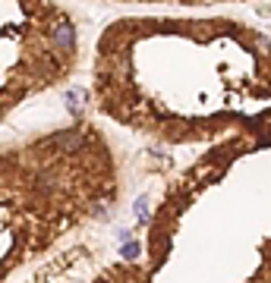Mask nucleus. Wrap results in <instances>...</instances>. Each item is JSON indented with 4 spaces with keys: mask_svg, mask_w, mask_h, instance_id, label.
I'll use <instances>...</instances> for the list:
<instances>
[{
    "mask_svg": "<svg viewBox=\"0 0 271 283\" xmlns=\"http://www.w3.org/2000/svg\"><path fill=\"white\" fill-rule=\"evenodd\" d=\"M73 29H69V26H60V29H57V44H63L66 47V51H73Z\"/></svg>",
    "mask_w": 271,
    "mask_h": 283,
    "instance_id": "nucleus-1",
    "label": "nucleus"
},
{
    "mask_svg": "<svg viewBox=\"0 0 271 283\" xmlns=\"http://www.w3.org/2000/svg\"><path fill=\"white\" fill-rule=\"evenodd\" d=\"M145 205H148L145 198H139V202H136V214L142 217V220H148V208H145Z\"/></svg>",
    "mask_w": 271,
    "mask_h": 283,
    "instance_id": "nucleus-2",
    "label": "nucleus"
},
{
    "mask_svg": "<svg viewBox=\"0 0 271 283\" xmlns=\"http://www.w3.org/2000/svg\"><path fill=\"white\" fill-rule=\"evenodd\" d=\"M136 255H139V245H136V242H129L126 249H123V258H136Z\"/></svg>",
    "mask_w": 271,
    "mask_h": 283,
    "instance_id": "nucleus-3",
    "label": "nucleus"
}]
</instances>
